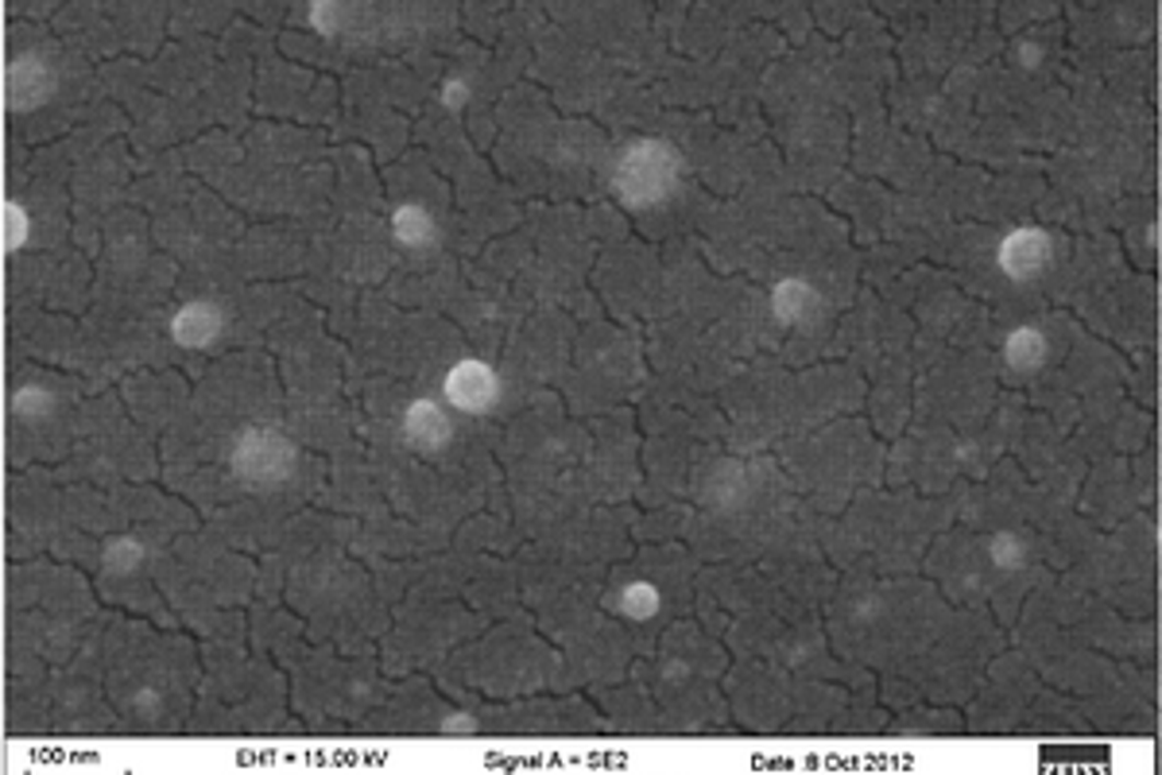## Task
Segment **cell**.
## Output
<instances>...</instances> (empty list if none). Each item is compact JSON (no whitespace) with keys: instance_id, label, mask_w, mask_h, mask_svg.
I'll use <instances>...</instances> for the list:
<instances>
[{"instance_id":"6da1fadb","label":"cell","mask_w":1162,"mask_h":775,"mask_svg":"<svg viewBox=\"0 0 1162 775\" xmlns=\"http://www.w3.org/2000/svg\"><path fill=\"white\" fill-rule=\"evenodd\" d=\"M446 396H450L454 408L481 411V408H489V403H493L496 380H493V373H489L484 365L466 361V365H458L450 376H446Z\"/></svg>"},{"instance_id":"7a4b0ae2","label":"cell","mask_w":1162,"mask_h":775,"mask_svg":"<svg viewBox=\"0 0 1162 775\" xmlns=\"http://www.w3.org/2000/svg\"><path fill=\"white\" fill-rule=\"evenodd\" d=\"M175 338L187 345H206L218 338V315L210 303H190L183 315H175Z\"/></svg>"},{"instance_id":"3957f363","label":"cell","mask_w":1162,"mask_h":775,"mask_svg":"<svg viewBox=\"0 0 1162 775\" xmlns=\"http://www.w3.org/2000/svg\"><path fill=\"white\" fill-rule=\"evenodd\" d=\"M629 613L632 617H652L655 613V594L647 586H636L629 594Z\"/></svg>"}]
</instances>
